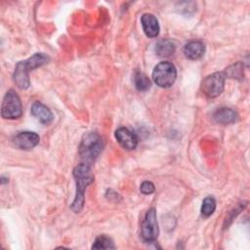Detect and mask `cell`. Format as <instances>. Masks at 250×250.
I'll list each match as a JSON object with an SVG mask.
<instances>
[{"mask_svg":"<svg viewBox=\"0 0 250 250\" xmlns=\"http://www.w3.org/2000/svg\"><path fill=\"white\" fill-rule=\"evenodd\" d=\"M155 52L160 57H169L175 52V44L169 39H161L155 45Z\"/></svg>","mask_w":250,"mask_h":250,"instance_id":"5bb4252c","label":"cell"},{"mask_svg":"<svg viewBox=\"0 0 250 250\" xmlns=\"http://www.w3.org/2000/svg\"><path fill=\"white\" fill-rule=\"evenodd\" d=\"M40 138L34 132H20L13 138L14 145L20 149H31L39 144Z\"/></svg>","mask_w":250,"mask_h":250,"instance_id":"ba28073f","label":"cell"},{"mask_svg":"<svg viewBox=\"0 0 250 250\" xmlns=\"http://www.w3.org/2000/svg\"><path fill=\"white\" fill-rule=\"evenodd\" d=\"M226 75L224 72H215L205 77L201 83V90L208 98L218 97L224 90Z\"/></svg>","mask_w":250,"mask_h":250,"instance_id":"8992f818","label":"cell"},{"mask_svg":"<svg viewBox=\"0 0 250 250\" xmlns=\"http://www.w3.org/2000/svg\"><path fill=\"white\" fill-rule=\"evenodd\" d=\"M226 77H231V78H240L242 75V66L241 63H236L230 67H229L225 72Z\"/></svg>","mask_w":250,"mask_h":250,"instance_id":"ac0fdd59","label":"cell"},{"mask_svg":"<svg viewBox=\"0 0 250 250\" xmlns=\"http://www.w3.org/2000/svg\"><path fill=\"white\" fill-rule=\"evenodd\" d=\"M141 22H142L144 32L147 37L153 38L158 35L159 33L158 21L152 14H148V13L144 14L141 18Z\"/></svg>","mask_w":250,"mask_h":250,"instance_id":"30bf717a","label":"cell"},{"mask_svg":"<svg viewBox=\"0 0 250 250\" xmlns=\"http://www.w3.org/2000/svg\"><path fill=\"white\" fill-rule=\"evenodd\" d=\"M236 113L231 108L228 107H221L217 109L213 114V118L216 122L225 125L233 123L236 120Z\"/></svg>","mask_w":250,"mask_h":250,"instance_id":"4fadbf2b","label":"cell"},{"mask_svg":"<svg viewBox=\"0 0 250 250\" xmlns=\"http://www.w3.org/2000/svg\"><path fill=\"white\" fill-rule=\"evenodd\" d=\"M177 77V70L174 64L169 62H161L152 71V79L161 88L172 86Z\"/></svg>","mask_w":250,"mask_h":250,"instance_id":"277c9868","label":"cell"},{"mask_svg":"<svg viewBox=\"0 0 250 250\" xmlns=\"http://www.w3.org/2000/svg\"><path fill=\"white\" fill-rule=\"evenodd\" d=\"M103 140L96 132L86 133L81 140L79 146V155L84 160V163L89 164L95 160L103 150Z\"/></svg>","mask_w":250,"mask_h":250,"instance_id":"3957f363","label":"cell"},{"mask_svg":"<svg viewBox=\"0 0 250 250\" xmlns=\"http://www.w3.org/2000/svg\"><path fill=\"white\" fill-rule=\"evenodd\" d=\"M158 224L156 220V212L154 208L149 209L143 221L142 224V238L146 242H153L158 236Z\"/></svg>","mask_w":250,"mask_h":250,"instance_id":"52a82bcc","label":"cell"},{"mask_svg":"<svg viewBox=\"0 0 250 250\" xmlns=\"http://www.w3.org/2000/svg\"><path fill=\"white\" fill-rule=\"evenodd\" d=\"M115 139L126 149H134L138 145L137 136L125 127H120L115 131Z\"/></svg>","mask_w":250,"mask_h":250,"instance_id":"9c48e42d","label":"cell"},{"mask_svg":"<svg viewBox=\"0 0 250 250\" xmlns=\"http://www.w3.org/2000/svg\"><path fill=\"white\" fill-rule=\"evenodd\" d=\"M50 61V58L43 53H36L25 61L19 62L16 65L13 78L20 89H27L30 85L29 71L42 66Z\"/></svg>","mask_w":250,"mask_h":250,"instance_id":"7a4b0ae2","label":"cell"},{"mask_svg":"<svg viewBox=\"0 0 250 250\" xmlns=\"http://www.w3.org/2000/svg\"><path fill=\"white\" fill-rule=\"evenodd\" d=\"M92 248L93 249H114L115 245L110 237H108L107 235L102 234L95 239Z\"/></svg>","mask_w":250,"mask_h":250,"instance_id":"2e32d148","label":"cell"},{"mask_svg":"<svg viewBox=\"0 0 250 250\" xmlns=\"http://www.w3.org/2000/svg\"><path fill=\"white\" fill-rule=\"evenodd\" d=\"M22 114L21 102L16 91L9 90L2 102L1 115L6 119H16Z\"/></svg>","mask_w":250,"mask_h":250,"instance_id":"5b68a950","label":"cell"},{"mask_svg":"<svg viewBox=\"0 0 250 250\" xmlns=\"http://www.w3.org/2000/svg\"><path fill=\"white\" fill-rule=\"evenodd\" d=\"M205 52V46L201 41L194 40L186 44L184 48V54L189 60L200 59Z\"/></svg>","mask_w":250,"mask_h":250,"instance_id":"7c38bea8","label":"cell"},{"mask_svg":"<svg viewBox=\"0 0 250 250\" xmlns=\"http://www.w3.org/2000/svg\"><path fill=\"white\" fill-rule=\"evenodd\" d=\"M134 84L139 91H146L150 88L151 82L145 73L136 71L134 74Z\"/></svg>","mask_w":250,"mask_h":250,"instance_id":"9a60e30c","label":"cell"},{"mask_svg":"<svg viewBox=\"0 0 250 250\" xmlns=\"http://www.w3.org/2000/svg\"><path fill=\"white\" fill-rule=\"evenodd\" d=\"M73 176L76 182V192L74 200L70 205V209L74 213H79L84 206L85 189L94 182V175L91 171L90 165L82 162L74 168Z\"/></svg>","mask_w":250,"mask_h":250,"instance_id":"6da1fadb","label":"cell"},{"mask_svg":"<svg viewBox=\"0 0 250 250\" xmlns=\"http://www.w3.org/2000/svg\"><path fill=\"white\" fill-rule=\"evenodd\" d=\"M154 189H155L154 185L151 182H149V181L143 182L141 187H140V190L144 194H150V193H152L154 191Z\"/></svg>","mask_w":250,"mask_h":250,"instance_id":"d6986e66","label":"cell"},{"mask_svg":"<svg viewBox=\"0 0 250 250\" xmlns=\"http://www.w3.org/2000/svg\"><path fill=\"white\" fill-rule=\"evenodd\" d=\"M31 114L43 124H50L54 119L51 109L40 102L33 103L31 105Z\"/></svg>","mask_w":250,"mask_h":250,"instance_id":"8fae6325","label":"cell"},{"mask_svg":"<svg viewBox=\"0 0 250 250\" xmlns=\"http://www.w3.org/2000/svg\"><path fill=\"white\" fill-rule=\"evenodd\" d=\"M216 209V201L212 196H208L203 199L201 205V214L204 217L211 216Z\"/></svg>","mask_w":250,"mask_h":250,"instance_id":"e0dca14e","label":"cell"}]
</instances>
